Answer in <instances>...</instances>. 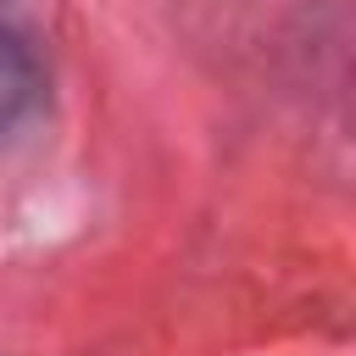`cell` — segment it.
Listing matches in <instances>:
<instances>
[{
    "label": "cell",
    "instance_id": "cell-1",
    "mask_svg": "<svg viewBox=\"0 0 356 356\" xmlns=\"http://www.w3.org/2000/svg\"><path fill=\"white\" fill-rule=\"evenodd\" d=\"M33 89H39V72H33L28 44H22L11 28H0V128H11V122L28 111Z\"/></svg>",
    "mask_w": 356,
    "mask_h": 356
}]
</instances>
